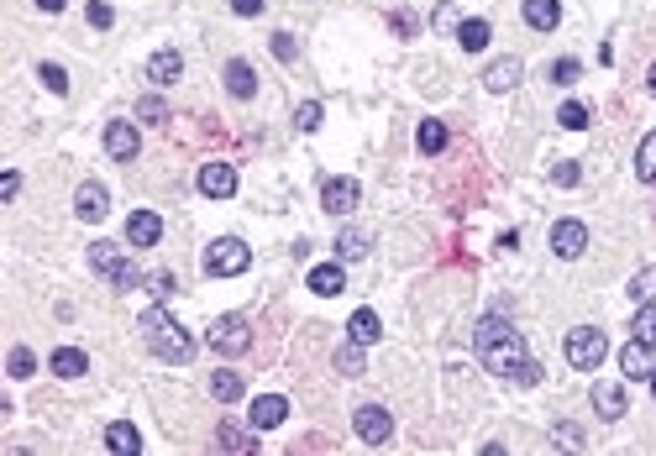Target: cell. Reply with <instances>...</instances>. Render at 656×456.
<instances>
[{"label":"cell","instance_id":"1","mask_svg":"<svg viewBox=\"0 0 656 456\" xmlns=\"http://www.w3.org/2000/svg\"><path fill=\"white\" fill-rule=\"evenodd\" d=\"M473 347H478V362H484L488 373H499V378H509L520 362H526V341H520V331H515L509 320H499V315L478 320Z\"/></svg>","mask_w":656,"mask_h":456},{"label":"cell","instance_id":"2","mask_svg":"<svg viewBox=\"0 0 656 456\" xmlns=\"http://www.w3.org/2000/svg\"><path fill=\"white\" fill-rule=\"evenodd\" d=\"M137 331L148 336V347H152V357H163V362H173V368H184L194 357V341H190V331L173 320L163 305H152L142 320H137Z\"/></svg>","mask_w":656,"mask_h":456},{"label":"cell","instance_id":"3","mask_svg":"<svg viewBox=\"0 0 656 456\" xmlns=\"http://www.w3.org/2000/svg\"><path fill=\"white\" fill-rule=\"evenodd\" d=\"M89 268L100 273V278H110L116 289H137V284H142V273L131 268L127 252L116 247V242H95V247H89Z\"/></svg>","mask_w":656,"mask_h":456},{"label":"cell","instance_id":"4","mask_svg":"<svg viewBox=\"0 0 656 456\" xmlns=\"http://www.w3.org/2000/svg\"><path fill=\"white\" fill-rule=\"evenodd\" d=\"M247 268H253L247 242H236V236L211 242V252H205V273H211V278H236V273H247Z\"/></svg>","mask_w":656,"mask_h":456},{"label":"cell","instance_id":"5","mask_svg":"<svg viewBox=\"0 0 656 456\" xmlns=\"http://www.w3.org/2000/svg\"><path fill=\"white\" fill-rule=\"evenodd\" d=\"M609 357V341H604V331H593V326H578V331H567V362L578 368V373H599V362Z\"/></svg>","mask_w":656,"mask_h":456},{"label":"cell","instance_id":"6","mask_svg":"<svg viewBox=\"0 0 656 456\" xmlns=\"http://www.w3.org/2000/svg\"><path fill=\"white\" fill-rule=\"evenodd\" d=\"M205 341H211L221 357H242L247 347H253V326H247L242 315H221V320H211Z\"/></svg>","mask_w":656,"mask_h":456},{"label":"cell","instance_id":"7","mask_svg":"<svg viewBox=\"0 0 656 456\" xmlns=\"http://www.w3.org/2000/svg\"><path fill=\"white\" fill-rule=\"evenodd\" d=\"M551 252H557V257H562V263H572V257H583V252H588V226H583V221H557V226H551Z\"/></svg>","mask_w":656,"mask_h":456},{"label":"cell","instance_id":"8","mask_svg":"<svg viewBox=\"0 0 656 456\" xmlns=\"http://www.w3.org/2000/svg\"><path fill=\"white\" fill-rule=\"evenodd\" d=\"M352 430H358V440H368V446H383V440L394 436V420H389V409H379V404H362L358 420H352Z\"/></svg>","mask_w":656,"mask_h":456},{"label":"cell","instance_id":"9","mask_svg":"<svg viewBox=\"0 0 656 456\" xmlns=\"http://www.w3.org/2000/svg\"><path fill=\"white\" fill-rule=\"evenodd\" d=\"M194 184H200L205 200H232V194H236V168L232 163H205Z\"/></svg>","mask_w":656,"mask_h":456},{"label":"cell","instance_id":"10","mask_svg":"<svg viewBox=\"0 0 656 456\" xmlns=\"http://www.w3.org/2000/svg\"><path fill=\"white\" fill-rule=\"evenodd\" d=\"M320 210H331V215L358 210V179H326L320 184Z\"/></svg>","mask_w":656,"mask_h":456},{"label":"cell","instance_id":"11","mask_svg":"<svg viewBox=\"0 0 656 456\" xmlns=\"http://www.w3.org/2000/svg\"><path fill=\"white\" fill-rule=\"evenodd\" d=\"M137 147H142V137H137V126H131V121H110L106 126V152L116 158V163H131V158H137Z\"/></svg>","mask_w":656,"mask_h":456},{"label":"cell","instance_id":"12","mask_svg":"<svg viewBox=\"0 0 656 456\" xmlns=\"http://www.w3.org/2000/svg\"><path fill=\"white\" fill-rule=\"evenodd\" d=\"M289 420V399L284 394H257L253 399V430H278Z\"/></svg>","mask_w":656,"mask_h":456},{"label":"cell","instance_id":"13","mask_svg":"<svg viewBox=\"0 0 656 456\" xmlns=\"http://www.w3.org/2000/svg\"><path fill=\"white\" fill-rule=\"evenodd\" d=\"M593 409H599V420H625V383L599 378L593 383Z\"/></svg>","mask_w":656,"mask_h":456},{"label":"cell","instance_id":"14","mask_svg":"<svg viewBox=\"0 0 656 456\" xmlns=\"http://www.w3.org/2000/svg\"><path fill=\"white\" fill-rule=\"evenodd\" d=\"M106 210H110V194H106V184H79V194H74V215L79 221H106Z\"/></svg>","mask_w":656,"mask_h":456},{"label":"cell","instance_id":"15","mask_svg":"<svg viewBox=\"0 0 656 456\" xmlns=\"http://www.w3.org/2000/svg\"><path fill=\"white\" fill-rule=\"evenodd\" d=\"M158 236H163V221H158L152 210H131L127 215V242L131 247H158Z\"/></svg>","mask_w":656,"mask_h":456},{"label":"cell","instance_id":"16","mask_svg":"<svg viewBox=\"0 0 656 456\" xmlns=\"http://www.w3.org/2000/svg\"><path fill=\"white\" fill-rule=\"evenodd\" d=\"M215 446H221V451H236V456H253L257 451V430H242V425H232V420H221V425H215Z\"/></svg>","mask_w":656,"mask_h":456},{"label":"cell","instance_id":"17","mask_svg":"<svg viewBox=\"0 0 656 456\" xmlns=\"http://www.w3.org/2000/svg\"><path fill=\"white\" fill-rule=\"evenodd\" d=\"M179 74H184V58H179V47H158V53L148 58V79H152V84H173Z\"/></svg>","mask_w":656,"mask_h":456},{"label":"cell","instance_id":"18","mask_svg":"<svg viewBox=\"0 0 656 456\" xmlns=\"http://www.w3.org/2000/svg\"><path fill=\"white\" fill-rule=\"evenodd\" d=\"M226 89H232L236 100H253V95H257V74H253V63H247V58L226 63Z\"/></svg>","mask_w":656,"mask_h":456},{"label":"cell","instance_id":"19","mask_svg":"<svg viewBox=\"0 0 656 456\" xmlns=\"http://www.w3.org/2000/svg\"><path fill=\"white\" fill-rule=\"evenodd\" d=\"M106 446L116 456H137L142 451V436H137V425H127V420H110L106 425Z\"/></svg>","mask_w":656,"mask_h":456},{"label":"cell","instance_id":"20","mask_svg":"<svg viewBox=\"0 0 656 456\" xmlns=\"http://www.w3.org/2000/svg\"><path fill=\"white\" fill-rule=\"evenodd\" d=\"M47 368H53V378H85L89 373V357L79 352V347H58V352L47 357Z\"/></svg>","mask_w":656,"mask_h":456},{"label":"cell","instance_id":"21","mask_svg":"<svg viewBox=\"0 0 656 456\" xmlns=\"http://www.w3.org/2000/svg\"><path fill=\"white\" fill-rule=\"evenodd\" d=\"M520 74H526V68H520V58H499V63H488L484 84L494 89V95H505V89H515V84H520Z\"/></svg>","mask_w":656,"mask_h":456},{"label":"cell","instance_id":"22","mask_svg":"<svg viewBox=\"0 0 656 456\" xmlns=\"http://www.w3.org/2000/svg\"><path fill=\"white\" fill-rule=\"evenodd\" d=\"M620 373L625 378H651L656 368H651V347L646 341H630L625 352H620Z\"/></svg>","mask_w":656,"mask_h":456},{"label":"cell","instance_id":"23","mask_svg":"<svg viewBox=\"0 0 656 456\" xmlns=\"http://www.w3.org/2000/svg\"><path fill=\"white\" fill-rule=\"evenodd\" d=\"M341 289H347L341 263H320V268H310V294H341Z\"/></svg>","mask_w":656,"mask_h":456},{"label":"cell","instance_id":"24","mask_svg":"<svg viewBox=\"0 0 656 456\" xmlns=\"http://www.w3.org/2000/svg\"><path fill=\"white\" fill-rule=\"evenodd\" d=\"M562 21V5L557 0H526V26H536V32H551Z\"/></svg>","mask_w":656,"mask_h":456},{"label":"cell","instance_id":"25","mask_svg":"<svg viewBox=\"0 0 656 456\" xmlns=\"http://www.w3.org/2000/svg\"><path fill=\"white\" fill-rule=\"evenodd\" d=\"M347 336H352V341H362V347H373V341L383 336L379 315H373V310H358L352 320H347Z\"/></svg>","mask_w":656,"mask_h":456},{"label":"cell","instance_id":"26","mask_svg":"<svg viewBox=\"0 0 656 456\" xmlns=\"http://www.w3.org/2000/svg\"><path fill=\"white\" fill-rule=\"evenodd\" d=\"M211 394L221 399V404H236V399L247 394V383H242L232 368H221V373H211Z\"/></svg>","mask_w":656,"mask_h":456},{"label":"cell","instance_id":"27","mask_svg":"<svg viewBox=\"0 0 656 456\" xmlns=\"http://www.w3.org/2000/svg\"><path fill=\"white\" fill-rule=\"evenodd\" d=\"M368 247H373V236H368V231H358V226H347V231L337 236V252L347 257V263H358V257H368Z\"/></svg>","mask_w":656,"mask_h":456},{"label":"cell","instance_id":"28","mask_svg":"<svg viewBox=\"0 0 656 456\" xmlns=\"http://www.w3.org/2000/svg\"><path fill=\"white\" fill-rule=\"evenodd\" d=\"M488 37H494V26H488V21H463V26H457V42H463V53H484Z\"/></svg>","mask_w":656,"mask_h":456},{"label":"cell","instance_id":"29","mask_svg":"<svg viewBox=\"0 0 656 456\" xmlns=\"http://www.w3.org/2000/svg\"><path fill=\"white\" fill-rule=\"evenodd\" d=\"M415 142H421L425 158H436V152H446V121H421V131H415Z\"/></svg>","mask_w":656,"mask_h":456},{"label":"cell","instance_id":"30","mask_svg":"<svg viewBox=\"0 0 656 456\" xmlns=\"http://www.w3.org/2000/svg\"><path fill=\"white\" fill-rule=\"evenodd\" d=\"M337 368L347 378H362V368H368V357H362V341H352L347 336V347H337Z\"/></svg>","mask_w":656,"mask_h":456},{"label":"cell","instance_id":"31","mask_svg":"<svg viewBox=\"0 0 656 456\" xmlns=\"http://www.w3.org/2000/svg\"><path fill=\"white\" fill-rule=\"evenodd\" d=\"M630 336H635V341H646V347H656V299H651V305H640V310H635V326H630Z\"/></svg>","mask_w":656,"mask_h":456},{"label":"cell","instance_id":"32","mask_svg":"<svg viewBox=\"0 0 656 456\" xmlns=\"http://www.w3.org/2000/svg\"><path fill=\"white\" fill-rule=\"evenodd\" d=\"M635 173H640L646 184L656 179V131H646V137H640V152H635Z\"/></svg>","mask_w":656,"mask_h":456},{"label":"cell","instance_id":"33","mask_svg":"<svg viewBox=\"0 0 656 456\" xmlns=\"http://www.w3.org/2000/svg\"><path fill=\"white\" fill-rule=\"evenodd\" d=\"M630 294H635V305H651V299H656V263H651V268H640L630 278Z\"/></svg>","mask_w":656,"mask_h":456},{"label":"cell","instance_id":"34","mask_svg":"<svg viewBox=\"0 0 656 456\" xmlns=\"http://www.w3.org/2000/svg\"><path fill=\"white\" fill-rule=\"evenodd\" d=\"M137 121H148V126H163V121H169V105L158 100V95H142V100H137Z\"/></svg>","mask_w":656,"mask_h":456},{"label":"cell","instance_id":"35","mask_svg":"<svg viewBox=\"0 0 656 456\" xmlns=\"http://www.w3.org/2000/svg\"><path fill=\"white\" fill-rule=\"evenodd\" d=\"M557 126H567V131H583V126H588V105H583V100H567L562 110H557Z\"/></svg>","mask_w":656,"mask_h":456},{"label":"cell","instance_id":"36","mask_svg":"<svg viewBox=\"0 0 656 456\" xmlns=\"http://www.w3.org/2000/svg\"><path fill=\"white\" fill-rule=\"evenodd\" d=\"M37 79L47 84V95H68V74L58 68V63H43V68H37Z\"/></svg>","mask_w":656,"mask_h":456},{"label":"cell","instance_id":"37","mask_svg":"<svg viewBox=\"0 0 656 456\" xmlns=\"http://www.w3.org/2000/svg\"><path fill=\"white\" fill-rule=\"evenodd\" d=\"M5 368H11V378H32L37 373V357L26 352V347H11V362H5Z\"/></svg>","mask_w":656,"mask_h":456},{"label":"cell","instance_id":"38","mask_svg":"<svg viewBox=\"0 0 656 456\" xmlns=\"http://www.w3.org/2000/svg\"><path fill=\"white\" fill-rule=\"evenodd\" d=\"M295 126H299V131H316V126H320V100H305V105H299V110H295Z\"/></svg>","mask_w":656,"mask_h":456},{"label":"cell","instance_id":"39","mask_svg":"<svg viewBox=\"0 0 656 456\" xmlns=\"http://www.w3.org/2000/svg\"><path fill=\"white\" fill-rule=\"evenodd\" d=\"M509 383H520V389H536V383H541V368H536V362H520V368H515V373H509Z\"/></svg>","mask_w":656,"mask_h":456},{"label":"cell","instance_id":"40","mask_svg":"<svg viewBox=\"0 0 656 456\" xmlns=\"http://www.w3.org/2000/svg\"><path fill=\"white\" fill-rule=\"evenodd\" d=\"M268 42H274V58L295 63V53H299V47H295V37H289V32H274V37H268Z\"/></svg>","mask_w":656,"mask_h":456},{"label":"cell","instance_id":"41","mask_svg":"<svg viewBox=\"0 0 656 456\" xmlns=\"http://www.w3.org/2000/svg\"><path fill=\"white\" fill-rule=\"evenodd\" d=\"M110 21H116V11H110L106 0H89V26H100V32H106Z\"/></svg>","mask_w":656,"mask_h":456},{"label":"cell","instance_id":"42","mask_svg":"<svg viewBox=\"0 0 656 456\" xmlns=\"http://www.w3.org/2000/svg\"><path fill=\"white\" fill-rule=\"evenodd\" d=\"M551 79H557V84H572V79H578V58H562V63H551Z\"/></svg>","mask_w":656,"mask_h":456},{"label":"cell","instance_id":"43","mask_svg":"<svg viewBox=\"0 0 656 456\" xmlns=\"http://www.w3.org/2000/svg\"><path fill=\"white\" fill-rule=\"evenodd\" d=\"M551 179H557L562 189H572L578 179H583V173H578V163H557V168H551Z\"/></svg>","mask_w":656,"mask_h":456},{"label":"cell","instance_id":"44","mask_svg":"<svg viewBox=\"0 0 656 456\" xmlns=\"http://www.w3.org/2000/svg\"><path fill=\"white\" fill-rule=\"evenodd\" d=\"M148 289L158 294V299H169V294H173V273H152V278H148Z\"/></svg>","mask_w":656,"mask_h":456},{"label":"cell","instance_id":"45","mask_svg":"<svg viewBox=\"0 0 656 456\" xmlns=\"http://www.w3.org/2000/svg\"><path fill=\"white\" fill-rule=\"evenodd\" d=\"M16 194H22V173H5L0 179V200H16Z\"/></svg>","mask_w":656,"mask_h":456},{"label":"cell","instance_id":"46","mask_svg":"<svg viewBox=\"0 0 656 456\" xmlns=\"http://www.w3.org/2000/svg\"><path fill=\"white\" fill-rule=\"evenodd\" d=\"M263 5H268V0H232L236 16H263Z\"/></svg>","mask_w":656,"mask_h":456},{"label":"cell","instance_id":"47","mask_svg":"<svg viewBox=\"0 0 656 456\" xmlns=\"http://www.w3.org/2000/svg\"><path fill=\"white\" fill-rule=\"evenodd\" d=\"M394 32H400V37H410V32H415V16H410V11H394Z\"/></svg>","mask_w":656,"mask_h":456},{"label":"cell","instance_id":"48","mask_svg":"<svg viewBox=\"0 0 656 456\" xmlns=\"http://www.w3.org/2000/svg\"><path fill=\"white\" fill-rule=\"evenodd\" d=\"M37 5H43V11H47V16H58V11H64V5H68V0H37Z\"/></svg>","mask_w":656,"mask_h":456},{"label":"cell","instance_id":"49","mask_svg":"<svg viewBox=\"0 0 656 456\" xmlns=\"http://www.w3.org/2000/svg\"><path fill=\"white\" fill-rule=\"evenodd\" d=\"M651 95H656V63H651Z\"/></svg>","mask_w":656,"mask_h":456},{"label":"cell","instance_id":"50","mask_svg":"<svg viewBox=\"0 0 656 456\" xmlns=\"http://www.w3.org/2000/svg\"><path fill=\"white\" fill-rule=\"evenodd\" d=\"M651 394H656V373H651Z\"/></svg>","mask_w":656,"mask_h":456}]
</instances>
